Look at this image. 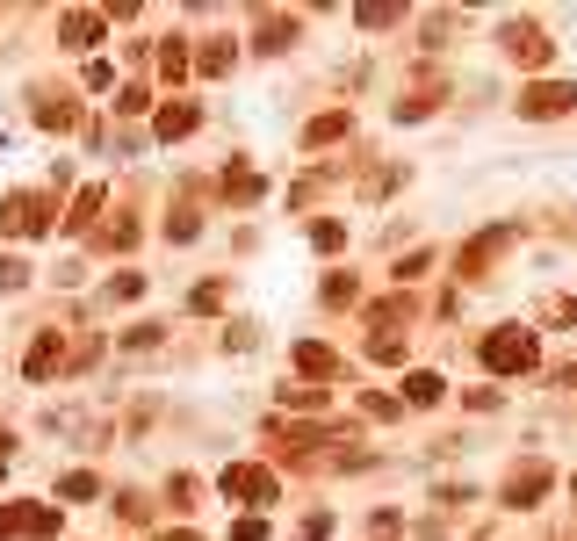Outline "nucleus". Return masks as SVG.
<instances>
[{
  "label": "nucleus",
  "instance_id": "f257e3e1",
  "mask_svg": "<svg viewBox=\"0 0 577 541\" xmlns=\"http://www.w3.org/2000/svg\"><path fill=\"white\" fill-rule=\"evenodd\" d=\"M534 361H542V340H534L527 325H498V332L483 340V368H491V375H527Z\"/></svg>",
  "mask_w": 577,
  "mask_h": 541
},
{
  "label": "nucleus",
  "instance_id": "f03ea898",
  "mask_svg": "<svg viewBox=\"0 0 577 541\" xmlns=\"http://www.w3.org/2000/svg\"><path fill=\"white\" fill-rule=\"evenodd\" d=\"M44 224H51V202H44V195H7V202H0V231H7V239H36Z\"/></svg>",
  "mask_w": 577,
  "mask_h": 541
},
{
  "label": "nucleus",
  "instance_id": "7ed1b4c3",
  "mask_svg": "<svg viewBox=\"0 0 577 541\" xmlns=\"http://www.w3.org/2000/svg\"><path fill=\"white\" fill-rule=\"evenodd\" d=\"M15 535H58V513L51 505H0V541H15Z\"/></svg>",
  "mask_w": 577,
  "mask_h": 541
},
{
  "label": "nucleus",
  "instance_id": "20e7f679",
  "mask_svg": "<svg viewBox=\"0 0 577 541\" xmlns=\"http://www.w3.org/2000/svg\"><path fill=\"white\" fill-rule=\"evenodd\" d=\"M563 108H577V87H563V80L520 94V116H534V123H549V116H563Z\"/></svg>",
  "mask_w": 577,
  "mask_h": 541
},
{
  "label": "nucleus",
  "instance_id": "39448f33",
  "mask_svg": "<svg viewBox=\"0 0 577 541\" xmlns=\"http://www.w3.org/2000/svg\"><path fill=\"white\" fill-rule=\"evenodd\" d=\"M224 491H231V498H253V505H268V498H275V476H268V469H253V462H231V469H224Z\"/></svg>",
  "mask_w": 577,
  "mask_h": 541
},
{
  "label": "nucleus",
  "instance_id": "423d86ee",
  "mask_svg": "<svg viewBox=\"0 0 577 541\" xmlns=\"http://www.w3.org/2000/svg\"><path fill=\"white\" fill-rule=\"evenodd\" d=\"M505 246H512V224H491V231H483L477 246H470V253L455 260V268H462V281H470V274H483L491 260H498V253H505Z\"/></svg>",
  "mask_w": 577,
  "mask_h": 541
},
{
  "label": "nucleus",
  "instance_id": "0eeeda50",
  "mask_svg": "<svg viewBox=\"0 0 577 541\" xmlns=\"http://www.w3.org/2000/svg\"><path fill=\"white\" fill-rule=\"evenodd\" d=\"M58 368H66L58 332H36V347H29V361H22V375H29V383H44V375H58Z\"/></svg>",
  "mask_w": 577,
  "mask_h": 541
},
{
  "label": "nucleus",
  "instance_id": "6e6552de",
  "mask_svg": "<svg viewBox=\"0 0 577 541\" xmlns=\"http://www.w3.org/2000/svg\"><path fill=\"white\" fill-rule=\"evenodd\" d=\"M195 123H202V116H195V101H167V108H159V123H152V130H159V138H167V145H174V138H188Z\"/></svg>",
  "mask_w": 577,
  "mask_h": 541
},
{
  "label": "nucleus",
  "instance_id": "1a4fd4ad",
  "mask_svg": "<svg viewBox=\"0 0 577 541\" xmlns=\"http://www.w3.org/2000/svg\"><path fill=\"white\" fill-rule=\"evenodd\" d=\"M505 51H512V58H520V66H542V58H549V44H542V36H534V29H520V22H512V29H505Z\"/></svg>",
  "mask_w": 577,
  "mask_h": 541
},
{
  "label": "nucleus",
  "instance_id": "9d476101",
  "mask_svg": "<svg viewBox=\"0 0 577 541\" xmlns=\"http://www.w3.org/2000/svg\"><path fill=\"white\" fill-rule=\"evenodd\" d=\"M404 404H440V375L433 368H411L404 375Z\"/></svg>",
  "mask_w": 577,
  "mask_h": 541
},
{
  "label": "nucleus",
  "instance_id": "9b49d317",
  "mask_svg": "<svg viewBox=\"0 0 577 541\" xmlns=\"http://www.w3.org/2000/svg\"><path fill=\"white\" fill-rule=\"evenodd\" d=\"M542 491H549V476H542V469H520V476L505 484V505H534Z\"/></svg>",
  "mask_w": 577,
  "mask_h": 541
},
{
  "label": "nucleus",
  "instance_id": "f8f14e48",
  "mask_svg": "<svg viewBox=\"0 0 577 541\" xmlns=\"http://www.w3.org/2000/svg\"><path fill=\"white\" fill-rule=\"evenodd\" d=\"M296 368H303V375H332L339 354H332V347H318V340H303V347H296Z\"/></svg>",
  "mask_w": 577,
  "mask_h": 541
},
{
  "label": "nucleus",
  "instance_id": "ddd939ff",
  "mask_svg": "<svg viewBox=\"0 0 577 541\" xmlns=\"http://www.w3.org/2000/svg\"><path fill=\"white\" fill-rule=\"evenodd\" d=\"M332 138H347V108H332V116H318V123H303V145H332Z\"/></svg>",
  "mask_w": 577,
  "mask_h": 541
},
{
  "label": "nucleus",
  "instance_id": "4468645a",
  "mask_svg": "<svg viewBox=\"0 0 577 541\" xmlns=\"http://www.w3.org/2000/svg\"><path fill=\"white\" fill-rule=\"evenodd\" d=\"M224 195H231V202H260L268 180H260V174H224Z\"/></svg>",
  "mask_w": 577,
  "mask_h": 541
},
{
  "label": "nucleus",
  "instance_id": "2eb2a0df",
  "mask_svg": "<svg viewBox=\"0 0 577 541\" xmlns=\"http://www.w3.org/2000/svg\"><path fill=\"white\" fill-rule=\"evenodd\" d=\"M58 29H66V44H95V36H101V15H66Z\"/></svg>",
  "mask_w": 577,
  "mask_h": 541
},
{
  "label": "nucleus",
  "instance_id": "dca6fc26",
  "mask_svg": "<svg viewBox=\"0 0 577 541\" xmlns=\"http://www.w3.org/2000/svg\"><path fill=\"white\" fill-rule=\"evenodd\" d=\"M159 73H167V80H181V73H188V44H181V36H174V44H159Z\"/></svg>",
  "mask_w": 577,
  "mask_h": 541
},
{
  "label": "nucleus",
  "instance_id": "f3484780",
  "mask_svg": "<svg viewBox=\"0 0 577 541\" xmlns=\"http://www.w3.org/2000/svg\"><path fill=\"white\" fill-rule=\"evenodd\" d=\"M310 246H318V253H339V246H347V224H332V217H325V224L310 231Z\"/></svg>",
  "mask_w": 577,
  "mask_h": 541
},
{
  "label": "nucleus",
  "instance_id": "a211bd4d",
  "mask_svg": "<svg viewBox=\"0 0 577 541\" xmlns=\"http://www.w3.org/2000/svg\"><path fill=\"white\" fill-rule=\"evenodd\" d=\"M231 66V36H217V44H202V73H224Z\"/></svg>",
  "mask_w": 577,
  "mask_h": 541
},
{
  "label": "nucleus",
  "instance_id": "6ab92c4d",
  "mask_svg": "<svg viewBox=\"0 0 577 541\" xmlns=\"http://www.w3.org/2000/svg\"><path fill=\"white\" fill-rule=\"evenodd\" d=\"M288 29H296V22H282V15H260V51H275Z\"/></svg>",
  "mask_w": 577,
  "mask_h": 541
},
{
  "label": "nucleus",
  "instance_id": "aec40b11",
  "mask_svg": "<svg viewBox=\"0 0 577 541\" xmlns=\"http://www.w3.org/2000/svg\"><path fill=\"white\" fill-rule=\"evenodd\" d=\"M108 289H116L123 303H137V296H145V274H137V268H123V274H116V281H108Z\"/></svg>",
  "mask_w": 577,
  "mask_h": 541
},
{
  "label": "nucleus",
  "instance_id": "412c9836",
  "mask_svg": "<svg viewBox=\"0 0 577 541\" xmlns=\"http://www.w3.org/2000/svg\"><path fill=\"white\" fill-rule=\"evenodd\" d=\"M95 209H101V188H80V202H73V231H87Z\"/></svg>",
  "mask_w": 577,
  "mask_h": 541
},
{
  "label": "nucleus",
  "instance_id": "4be33fe9",
  "mask_svg": "<svg viewBox=\"0 0 577 541\" xmlns=\"http://www.w3.org/2000/svg\"><path fill=\"white\" fill-rule=\"evenodd\" d=\"M325 303H354V274H325Z\"/></svg>",
  "mask_w": 577,
  "mask_h": 541
},
{
  "label": "nucleus",
  "instance_id": "5701e85b",
  "mask_svg": "<svg viewBox=\"0 0 577 541\" xmlns=\"http://www.w3.org/2000/svg\"><path fill=\"white\" fill-rule=\"evenodd\" d=\"M231 541H268V520H238V527H231Z\"/></svg>",
  "mask_w": 577,
  "mask_h": 541
},
{
  "label": "nucleus",
  "instance_id": "b1692460",
  "mask_svg": "<svg viewBox=\"0 0 577 541\" xmlns=\"http://www.w3.org/2000/svg\"><path fill=\"white\" fill-rule=\"evenodd\" d=\"M29 274H22V260H0V289H22Z\"/></svg>",
  "mask_w": 577,
  "mask_h": 541
},
{
  "label": "nucleus",
  "instance_id": "393cba45",
  "mask_svg": "<svg viewBox=\"0 0 577 541\" xmlns=\"http://www.w3.org/2000/svg\"><path fill=\"white\" fill-rule=\"evenodd\" d=\"M152 541H195V535H152Z\"/></svg>",
  "mask_w": 577,
  "mask_h": 541
},
{
  "label": "nucleus",
  "instance_id": "a878e982",
  "mask_svg": "<svg viewBox=\"0 0 577 541\" xmlns=\"http://www.w3.org/2000/svg\"><path fill=\"white\" fill-rule=\"evenodd\" d=\"M571 498H577V484H571Z\"/></svg>",
  "mask_w": 577,
  "mask_h": 541
}]
</instances>
